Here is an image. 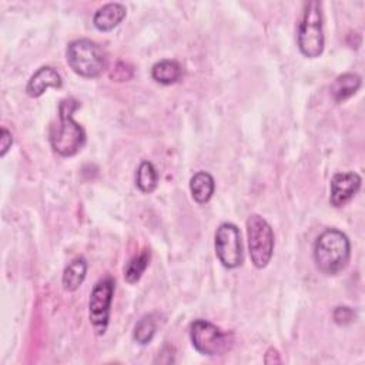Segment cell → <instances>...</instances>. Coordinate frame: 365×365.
I'll return each mask as SVG.
<instances>
[{"label": "cell", "instance_id": "1", "mask_svg": "<svg viewBox=\"0 0 365 365\" xmlns=\"http://www.w3.org/2000/svg\"><path fill=\"white\" fill-rule=\"evenodd\" d=\"M80 103L74 97L63 98L58 104V117L50 128V144L61 157L76 155L86 144V131L74 120V111Z\"/></svg>", "mask_w": 365, "mask_h": 365}, {"label": "cell", "instance_id": "2", "mask_svg": "<svg viewBox=\"0 0 365 365\" xmlns=\"http://www.w3.org/2000/svg\"><path fill=\"white\" fill-rule=\"evenodd\" d=\"M351 255V242L348 237L336 230L328 228L319 234L314 244L315 267L325 275H336L341 272Z\"/></svg>", "mask_w": 365, "mask_h": 365}, {"label": "cell", "instance_id": "3", "mask_svg": "<svg viewBox=\"0 0 365 365\" xmlns=\"http://www.w3.org/2000/svg\"><path fill=\"white\" fill-rule=\"evenodd\" d=\"M66 58L70 68L84 78L98 77L107 66L104 48L90 38H77L68 43Z\"/></svg>", "mask_w": 365, "mask_h": 365}, {"label": "cell", "instance_id": "4", "mask_svg": "<svg viewBox=\"0 0 365 365\" xmlns=\"http://www.w3.org/2000/svg\"><path fill=\"white\" fill-rule=\"evenodd\" d=\"M297 43L299 51L308 58H315L322 54L325 38L319 1L311 0L305 3L304 13L298 24Z\"/></svg>", "mask_w": 365, "mask_h": 365}, {"label": "cell", "instance_id": "5", "mask_svg": "<svg viewBox=\"0 0 365 365\" xmlns=\"http://www.w3.org/2000/svg\"><path fill=\"white\" fill-rule=\"evenodd\" d=\"M247 237L250 257L255 268H265L274 252V232L271 225L258 214L247 220Z\"/></svg>", "mask_w": 365, "mask_h": 365}, {"label": "cell", "instance_id": "6", "mask_svg": "<svg viewBox=\"0 0 365 365\" xmlns=\"http://www.w3.org/2000/svg\"><path fill=\"white\" fill-rule=\"evenodd\" d=\"M190 339L194 349L207 356L221 355L231 346L228 334L205 319H195L191 322Z\"/></svg>", "mask_w": 365, "mask_h": 365}, {"label": "cell", "instance_id": "7", "mask_svg": "<svg viewBox=\"0 0 365 365\" xmlns=\"http://www.w3.org/2000/svg\"><path fill=\"white\" fill-rule=\"evenodd\" d=\"M114 285V279L107 275L98 279L91 289L88 299V318L97 335H104L107 331Z\"/></svg>", "mask_w": 365, "mask_h": 365}, {"label": "cell", "instance_id": "8", "mask_svg": "<svg viewBox=\"0 0 365 365\" xmlns=\"http://www.w3.org/2000/svg\"><path fill=\"white\" fill-rule=\"evenodd\" d=\"M214 247H215V254L220 262L225 268L232 269L242 264L244 251H242L241 234L235 224L222 222L217 228Z\"/></svg>", "mask_w": 365, "mask_h": 365}, {"label": "cell", "instance_id": "9", "mask_svg": "<svg viewBox=\"0 0 365 365\" xmlns=\"http://www.w3.org/2000/svg\"><path fill=\"white\" fill-rule=\"evenodd\" d=\"M361 177L354 171L336 173L331 178L329 202L332 207L339 208L349 202L361 188Z\"/></svg>", "mask_w": 365, "mask_h": 365}, {"label": "cell", "instance_id": "10", "mask_svg": "<svg viewBox=\"0 0 365 365\" xmlns=\"http://www.w3.org/2000/svg\"><path fill=\"white\" fill-rule=\"evenodd\" d=\"M63 86L61 76L54 67L43 66L40 67L29 80L26 86V93L30 97H40L48 88H60Z\"/></svg>", "mask_w": 365, "mask_h": 365}, {"label": "cell", "instance_id": "11", "mask_svg": "<svg viewBox=\"0 0 365 365\" xmlns=\"http://www.w3.org/2000/svg\"><path fill=\"white\" fill-rule=\"evenodd\" d=\"M127 9L121 3H107L100 7L93 17V24L100 31H110L125 17Z\"/></svg>", "mask_w": 365, "mask_h": 365}, {"label": "cell", "instance_id": "12", "mask_svg": "<svg viewBox=\"0 0 365 365\" xmlns=\"http://www.w3.org/2000/svg\"><path fill=\"white\" fill-rule=\"evenodd\" d=\"M184 74L182 66L177 61V60H170V58H164L157 61L153 67H151V77L153 80H155L160 84L164 86H170L177 83Z\"/></svg>", "mask_w": 365, "mask_h": 365}, {"label": "cell", "instance_id": "13", "mask_svg": "<svg viewBox=\"0 0 365 365\" xmlns=\"http://www.w3.org/2000/svg\"><path fill=\"white\" fill-rule=\"evenodd\" d=\"M361 77L354 73H344L338 76L331 84V96L336 103H344L352 97L361 87Z\"/></svg>", "mask_w": 365, "mask_h": 365}, {"label": "cell", "instance_id": "14", "mask_svg": "<svg viewBox=\"0 0 365 365\" xmlns=\"http://www.w3.org/2000/svg\"><path fill=\"white\" fill-rule=\"evenodd\" d=\"M215 190V181L207 171L195 173L190 180V191L195 202L205 204L211 200Z\"/></svg>", "mask_w": 365, "mask_h": 365}, {"label": "cell", "instance_id": "15", "mask_svg": "<svg viewBox=\"0 0 365 365\" xmlns=\"http://www.w3.org/2000/svg\"><path fill=\"white\" fill-rule=\"evenodd\" d=\"M87 275V261L83 257L74 258L68 265L64 268L63 272V288L66 291H76Z\"/></svg>", "mask_w": 365, "mask_h": 365}, {"label": "cell", "instance_id": "16", "mask_svg": "<svg viewBox=\"0 0 365 365\" xmlns=\"http://www.w3.org/2000/svg\"><path fill=\"white\" fill-rule=\"evenodd\" d=\"M135 185L141 192L150 194L158 185V173L153 163L143 161L135 173Z\"/></svg>", "mask_w": 365, "mask_h": 365}, {"label": "cell", "instance_id": "17", "mask_svg": "<svg viewBox=\"0 0 365 365\" xmlns=\"http://www.w3.org/2000/svg\"><path fill=\"white\" fill-rule=\"evenodd\" d=\"M150 262V251L144 250L140 254L134 255L124 268V278L128 284H135Z\"/></svg>", "mask_w": 365, "mask_h": 365}, {"label": "cell", "instance_id": "18", "mask_svg": "<svg viewBox=\"0 0 365 365\" xmlns=\"http://www.w3.org/2000/svg\"><path fill=\"white\" fill-rule=\"evenodd\" d=\"M155 319L153 315H144L141 319H138V322L134 327L133 331V338L137 344L140 345H147L151 342L154 334H155Z\"/></svg>", "mask_w": 365, "mask_h": 365}, {"label": "cell", "instance_id": "19", "mask_svg": "<svg viewBox=\"0 0 365 365\" xmlns=\"http://www.w3.org/2000/svg\"><path fill=\"white\" fill-rule=\"evenodd\" d=\"M332 317H334V321L338 325H348V324H351L354 321L355 312L349 307H336L334 309Z\"/></svg>", "mask_w": 365, "mask_h": 365}, {"label": "cell", "instance_id": "20", "mask_svg": "<svg viewBox=\"0 0 365 365\" xmlns=\"http://www.w3.org/2000/svg\"><path fill=\"white\" fill-rule=\"evenodd\" d=\"M133 76V68L125 63H117L110 71V78L115 81H127Z\"/></svg>", "mask_w": 365, "mask_h": 365}, {"label": "cell", "instance_id": "21", "mask_svg": "<svg viewBox=\"0 0 365 365\" xmlns=\"http://www.w3.org/2000/svg\"><path fill=\"white\" fill-rule=\"evenodd\" d=\"M0 155L4 157L6 153L10 150L11 144H13V135L6 128V127H1L0 130Z\"/></svg>", "mask_w": 365, "mask_h": 365}]
</instances>
